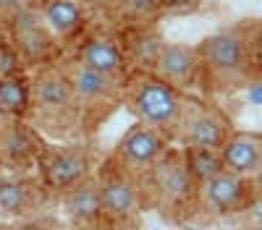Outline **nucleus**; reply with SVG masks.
<instances>
[{"instance_id":"21","label":"nucleus","mask_w":262,"mask_h":230,"mask_svg":"<svg viewBox=\"0 0 262 230\" xmlns=\"http://www.w3.org/2000/svg\"><path fill=\"white\" fill-rule=\"evenodd\" d=\"M165 42L158 37V34H139L134 39V58L139 66H147V68H155V63H158V55L163 50Z\"/></svg>"},{"instance_id":"2","label":"nucleus","mask_w":262,"mask_h":230,"mask_svg":"<svg viewBox=\"0 0 262 230\" xmlns=\"http://www.w3.org/2000/svg\"><path fill=\"white\" fill-rule=\"evenodd\" d=\"M181 139L186 146H196V149H212L221 152V146L231 136V123L223 113H217L207 105L191 102L189 108L181 110L179 118Z\"/></svg>"},{"instance_id":"14","label":"nucleus","mask_w":262,"mask_h":230,"mask_svg":"<svg viewBox=\"0 0 262 230\" xmlns=\"http://www.w3.org/2000/svg\"><path fill=\"white\" fill-rule=\"evenodd\" d=\"M37 152H39V141H37L34 131L16 123L13 118L0 123V157L6 162H13V165L29 162Z\"/></svg>"},{"instance_id":"19","label":"nucleus","mask_w":262,"mask_h":230,"mask_svg":"<svg viewBox=\"0 0 262 230\" xmlns=\"http://www.w3.org/2000/svg\"><path fill=\"white\" fill-rule=\"evenodd\" d=\"M184 165H186V170H189L194 183H207L217 173H223L221 152H212V149H196V146H189Z\"/></svg>"},{"instance_id":"12","label":"nucleus","mask_w":262,"mask_h":230,"mask_svg":"<svg viewBox=\"0 0 262 230\" xmlns=\"http://www.w3.org/2000/svg\"><path fill=\"white\" fill-rule=\"evenodd\" d=\"M249 186L244 178H238L228 170L217 173L207 183H202V201L215 212H231L238 204H244Z\"/></svg>"},{"instance_id":"16","label":"nucleus","mask_w":262,"mask_h":230,"mask_svg":"<svg viewBox=\"0 0 262 230\" xmlns=\"http://www.w3.org/2000/svg\"><path fill=\"white\" fill-rule=\"evenodd\" d=\"M39 16L45 21L48 32L58 37L74 34L84 21V11L79 6V0H48Z\"/></svg>"},{"instance_id":"3","label":"nucleus","mask_w":262,"mask_h":230,"mask_svg":"<svg viewBox=\"0 0 262 230\" xmlns=\"http://www.w3.org/2000/svg\"><path fill=\"white\" fill-rule=\"evenodd\" d=\"M202 66H207L217 79H233L242 76L249 55H247V39L236 32H217L212 37H207L200 50H196Z\"/></svg>"},{"instance_id":"10","label":"nucleus","mask_w":262,"mask_h":230,"mask_svg":"<svg viewBox=\"0 0 262 230\" xmlns=\"http://www.w3.org/2000/svg\"><path fill=\"white\" fill-rule=\"evenodd\" d=\"M13 39L18 53L29 60H42L50 53V32L42 16L34 13L32 8L13 16Z\"/></svg>"},{"instance_id":"13","label":"nucleus","mask_w":262,"mask_h":230,"mask_svg":"<svg viewBox=\"0 0 262 230\" xmlns=\"http://www.w3.org/2000/svg\"><path fill=\"white\" fill-rule=\"evenodd\" d=\"M79 63L84 68H92L107 79H123L126 73V58L121 53V47L111 39H102V37H95L90 39L86 45L81 47V58Z\"/></svg>"},{"instance_id":"18","label":"nucleus","mask_w":262,"mask_h":230,"mask_svg":"<svg viewBox=\"0 0 262 230\" xmlns=\"http://www.w3.org/2000/svg\"><path fill=\"white\" fill-rule=\"evenodd\" d=\"M32 105V89L24 79L11 76L0 79V113L8 118H18L29 110Z\"/></svg>"},{"instance_id":"9","label":"nucleus","mask_w":262,"mask_h":230,"mask_svg":"<svg viewBox=\"0 0 262 230\" xmlns=\"http://www.w3.org/2000/svg\"><path fill=\"white\" fill-rule=\"evenodd\" d=\"M152 178H155L158 194L163 199H168V201H184V199H189L191 191H194V186H196L179 155H163L155 162Z\"/></svg>"},{"instance_id":"20","label":"nucleus","mask_w":262,"mask_h":230,"mask_svg":"<svg viewBox=\"0 0 262 230\" xmlns=\"http://www.w3.org/2000/svg\"><path fill=\"white\" fill-rule=\"evenodd\" d=\"M29 204V188L24 181L3 178L0 181V215H21Z\"/></svg>"},{"instance_id":"15","label":"nucleus","mask_w":262,"mask_h":230,"mask_svg":"<svg viewBox=\"0 0 262 230\" xmlns=\"http://www.w3.org/2000/svg\"><path fill=\"white\" fill-rule=\"evenodd\" d=\"M66 212L74 222L92 225L102 215V201H100V183L97 181H81L66 194Z\"/></svg>"},{"instance_id":"23","label":"nucleus","mask_w":262,"mask_h":230,"mask_svg":"<svg viewBox=\"0 0 262 230\" xmlns=\"http://www.w3.org/2000/svg\"><path fill=\"white\" fill-rule=\"evenodd\" d=\"M158 3L160 0H126V8L131 13H137V16H147V13H152L158 8Z\"/></svg>"},{"instance_id":"4","label":"nucleus","mask_w":262,"mask_h":230,"mask_svg":"<svg viewBox=\"0 0 262 230\" xmlns=\"http://www.w3.org/2000/svg\"><path fill=\"white\" fill-rule=\"evenodd\" d=\"M90 170V157L81 146H60V149H50L42 160V175L45 183L60 191H69L76 183H81Z\"/></svg>"},{"instance_id":"17","label":"nucleus","mask_w":262,"mask_h":230,"mask_svg":"<svg viewBox=\"0 0 262 230\" xmlns=\"http://www.w3.org/2000/svg\"><path fill=\"white\" fill-rule=\"evenodd\" d=\"M71 79V87H74V94L81 97V99H107V97H113L116 94V79H107L92 68H84L81 63L76 66V71L69 76Z\"/></svg>"},{"instance_id":"11","label":"nucleus","mask_w":262,"mask_h":230,"mask_svg":"<svg viewBox=\"0 0 262 230\" xmlns=\"http://www.w3.org/2000/svg\"><path fill=\"white\" fill-rule=\"evenodd\" d=\"M121 157L134 165V167H147V165H155L163 152H165V139L160 131L155 129H147V125H134L121 141L118 146Z\"/></svg>"},{"instance_id":"24","label":"nucleus","mask_w":262,"mask_h":230,"mask_svg":"<svg viewBox=\"0 0 262 230\" xmlns=\"http://www.w3.org/2000/svg\"><path fill=\"white\" fill-rule=\"evenodd\" d=\"M29 3H32V0H0V13L16 16L21 11H29Z\"/></svg>"},{"instance_id":"6","label":"nucleus","mask_w":262,"mask_h":230,"mask_svg":"<svg viewBox=\"0 0 262 230\" xmlns=\"http://www.w3.org/2000/svg\"><path fill=\"white\" fill-rule=\"evenodd\" d=\"M200 71V58H196V50L189 45H176V42H165L158 63H155V76L163 79L165 84H170L173 89L176 87H186V84L196 76Z\"/></svg>"},{"instance_id":"8","label":"nucleus","mask_w":262,"mask_h":230,"mask_svg":"<svg viewBox=\"0 0 262 230\" xmlns=\"http://www.w3.org/2000/svg\"><path fill=\"white\" fill-rule=\"evenodd\" d=\"M100 201H102V215L111 220H128L139 212V188L134 181L123 175H111L100 183Z\"/></svg>"},{"instance_id":"5","label":"nucleus","mask_w":262,"mask_h":230,"mask_svg":"<svg viewBox=\"0 0 262 230\" xmlns=\"http://www.w3.org/2000/svg\"><path fill=\"white\" fill-rule=\"evenodd\" d=\"M29 89H32V102L37 105L39 110L53 113V115L71 110V105L76 99L71 79L66 76L63 71H55V68L39 71Z\"/></svg>"},{"instance_id":"7","label":"nucleus","mask_w":262,"mask_h":230,"mask_svg":"<svg viewBox=\"0 0 262 230\" xmlns=\"http://www.w3.org/2000/svg\"><path fill=\"white\" fill-rule=\"evenodd\" d=\"M259 160H262V141L257 134H231L221 146L223 170L238 178L254 175L259 170Z\"/></svg>"},{"instance_id":"1","label":"nucleus","mask_w":262,"mask_h":230,"mask_svg":"<svg viewBox=\"0 0 262 230\" xmlns=\"http://www.w3.org/2000/svg\"><path fill=\"white\" fill-rule=\"evenodd\" d=\"M131 110L137 113V118L147 129L168 131L173 125H179L184 99L170 84H165L155 73H142L131 89Z\"/></svg>"},{"instance_id":"22","label":"nucleus","mask_w":262,"mask_h":230,"mask_svg":"<svg viewBox=\"0 0 262 230\" xmlns=\"http://www.w3.org/2000/svg\"><path fill=\"white\" fill-rule=\"evenodd\" d=\"M18 73V53L13 47H0V79H11Z\"/></svg>"}]
</instances>
